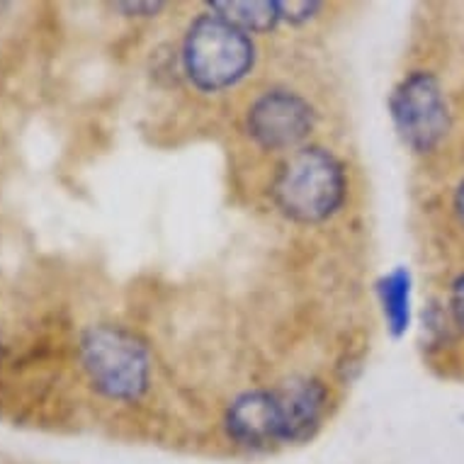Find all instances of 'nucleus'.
Returning <instances> with one entry per match:
<instances>
[{
    "mask_svg": "<svg viewBox=\"0 0 464 464\" xmlns=\"http://www.w3.org/2000/svg\"><path fill=\"white\" fill-rule=\"evenodd\" d=\"M275 202L289 219L324 221L345 198V176L334 153L319 146H306L280 166L273 185Z\"/></svg>",
    "mask_w": 464,
    "mask_h": 464,
    "instance_id": "obj_1",
    "label": "nucleus"
},
{
    "mask_svg": "<svg viewBox=\"0 0 464 464\" xmlns=\"http://www.w3.org/2000/svg\"><path fill=\"white\" fill-rule=\"evenodd\" d=\"M81 358L92 387L110 399L134 401L149 387V353L144 343L124 328H91L81 343Z\"/></svg>",
    "mask_w": 464,
    "mask_h": 464,
    "instance_id": "obj_2",
    "label": "nucleus"
},
{
    "mask_svg": "<svg viewBox=\"0 0 464 464\" xmlns=\"http://www.w3.org/2000/svg\"><path fill=\"white\" fill-rule=\"evenodd\" d=\"M256 59L251 37L217 15L199 17L188 30L183 62L192 83L202 91H221L238 83Z\"/></svg>",
    "mask_w": 464,
    "mask_h": 464,
    "instance_id": "obj_3",
    "label": "nucleus"
},
{
    "mask_svg": "<svg viewBox=\"0 0 464 464\" xmlns=\"http://www.w3.org/2000/svg\"><path fill=\"white\" fill-rule=\"evenodd\" d=\"M392 120L413 151H433L450 131V110L438 78L416 71L396 85L389 100Z\"/></svg>",
    "mask_w": 464,
    "mask_h": 464,
    "instance_id": "obj_4",
    "label": "nucleus"
},
{
    "mask_svg": "<svg viewBox=\"0 0 464 464\" xmlns=\"http://www.w3.org/2000/svg\"><path fill=\"white\" fill-rule=\"evenodd\" d=\"M314 112L306 100L295 92L273 91L256 100L248 112V131L266 149L285 151L295 149L309 137Z\"/></svg>",
    "mask_w": 464,
    "mask_h": 464,
    "instance_id": "obj_5",
    "label": "nucleus"
},
{
    "mask_svg": "<svg viewBox=\"0 0 464 464\" xmlns=\"http://www.w3.org/2000/svg\"><path fill=\"white\" fill-rule=\"evenodd\" d=\"M275 403L280 413L282 442L304 440L319 428L326 411L328 394L316 380H289L275 389Z\"/></svg>",
    "mask_w": 464,
    "mask_h": 464,
    "instance_id": "obj_6",
    "label": "nucleus"
},
{
    "mask_svg": "<svg viewBox=\"0 0 464 464\" xmlns=\"http://www.w3.org/2000/svg\"><path fill=\"white\" fill-rule=\"evenodd\" d=\"M227 428L241 445L263 448L282 442L280 413L273 392H248L228 406Z\"/></svg>",
    "mask_w": 464,
    "mask_h": 464,
    "instance_id": "obj_7",
    "label": "nucleus"
},
{
    "mask_svg": "<svg viewBox=\"0 0 464 464\" xmlns=\"http://www.w3.org/2000/svg\"><path fill=\"white\" fill-rule=\"evenodd\" d=\"M380 299L384 309L389 331L403 335L411 324V275L403 267H396L384 275L380 282Z\"/></svg>",
    "mask_w": 464,
    "mask_h": 464,
    "instance_id": "obj_8",
    "label": "nucleus"
},
{
    "mask_svg": "<svg viewBox=\"0 0 464 464\" xmlns=\"http://www.w3.org/2000/svg\"><path fill=\"white\" fill-rule=\"evenodd\" d=\"M212 10L214 15L227 20L246 34L273 30L280 20L277 3L270 0H224V3H212Z\"/></svg>",
    "mask_w": 464,
    "mask_h": 464,
    "instance_id": "obj_9",
    "label": "nucleus"
},
{
    "mask_svg": "<svg viewBox=\"0 0 464 464\" xmlns=\"http://www.w3.org/2000/svg\"><path fill=\"white\" fill-rule=\"evenodd\" d=\"M280 10V20L289 23H304L319 10V3H306V0H289V3H277Z\"/></svg>",
    "mask_w": 464,
    "mask_h": 464,
    "instance_id": "obj_10",
    "label": "nucleus"
},
{
    "mask_svg": "<svg viewBox=\"0 0 464 464\" xmlns=\"http://www.w3.org/2000/svg\"><path fill=\"white\" fill-rule=\"evenodd\" d=\"M450 309L459 326L464 328V275H459L452 285V297H450Z\"/></svg>",
    "mask_w": 464,
    "mask_h": 464,
    "instance_id": "obj_11",
    "label": "nucleus"
},
{
    "mask_svg": "<svg viewBox=\"0 0 464 464\" xmlns=\"http://www.w3.org/2000/svg\"><path fill=\"white\" fill-rule=\"evenodd\" d=\"M120 8H127L131 10V13H141V10H144L146 15H153L156 10H160V3H124Z\"/></svg>",
    "mask_w": 464,
    "mask_h": 464,
    "instance_id": "obj_12",
    "label": "nucleus"
},
{
    "mask_svg": "<svg viewBox=\"0 0 464 464\" xmlns=\"http://www.w3.org/2000/svg\"><path fill=\"white\" fill-rule=\"evenodd\" d=\"M455 207H457V214H459V219H462V224H464V180L459 183V188H457Z\"/></svg>",
    "mask_w": 464,
    "mask_h": 464,
    "instance_id": "obj_13",
    "label": "nucleus"
}]
</instances>
